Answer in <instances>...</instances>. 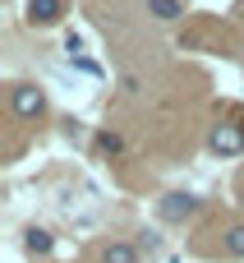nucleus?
<instances>
[{
	"label": "nucleus",
	"mask_w": 244,
	"mask_h": 263,
	"mask_svg": "<svg viewBox=\"0 0 244 263\" xmlns=\"http://www.w3.org/2000/svg\"><path fill=\"white\" fill-rule=\"evenodd\" d=\"M208 148H212V153H221V157H240V153H244V125H235V120L212 125Z\"/></svg>",
	"instance_id": "1"
},
{
	"label": "nucleus",
	"mask_w": 244,
	"mask_h": 263,
	"mask_svg": "<svg viewBox=\"0 0 244 263\" xmlns=\"http://www.w3.org/2000/svg\"><path fill=\"white\" fill-rule=\"evenodd\" d=\"M9 106H14V116L37 120V116L46 111V97H42V88H32V83H14V88H9Z\"/></svg>",
	"instance_id": "2"
},
{
	"label": "nucleus",
	"mask_w": 244,
	"mask_h": 263,
	"mask_svg": "<svg viewBox=\"0 0 244 263\" xmlns=\"http://www.w3.org/2000/svg\"><path fill=\"white\" fill-rule=\"evenodd\" d=\"M60 14H65V0H28V23L32 28H51V23H60Z\"/></svg>",
	"instance_id": "3"
},
{
	"label": "nucleus",
	"mask_w": 244,
	"mask_h": 263,
	"mask_svg": "<svg viewBox=\"0 0 244 263\" xmlns=\"http://www.w3.org/2000/svg\"><path fill=\"white\" fill-rule=\"evenodd\" d=\"M198 213V199L194 194H166L161 199V217L166 222H185V217H194Z\"/></svg>",
	"instance_id": "4"
},
{
	"label": "nucleus",
	"mask_w": 244,
	"mask_h": 263,
	"mask_svg": "<svg viewBox=\"0 0 244 263\" xmlns=\"http://www.w3.org/2000/svg\"><path fill=\"white\" fill-rule=\"evenodd\" d=\"M148 14L161 23H175V18H185V0H148Z\"/></svg>",
	"instance_id": "5"
},
{
	"label": "nucleus",
	"mask_w": 244,
	"mask_h": 263,
	"mask_svg": "<svg viewBox=\"0 0 244 263\" xmlns=\"http://www.w3.org/2000/svg\"><path fill=\"white\" fill-rule=\"evenodd\" d=\"M101 263H138V250H134L129 240H111V245L101 250Z\"/></svg>",
	"instance_id": "6"
},
{
	"label": "nucleus",
	"mask_w": 244,
	"mask_h": 263,
	"mask_svg": "<svg viewBox=\"0 0 244 263\" xmlns=\"http://www.w3.org/2000/svg\"><path fill=\"white\" fill-rule=\"evenodd\" d=\"M51 245H55V236H51L46 227H32V231H28V250H32V254H51Z\"/></svg>",
	"instance_id": "7"
},
{
	"label": "nucleus",
	"mask_w": 244,
	"mask_h": 263,
	"mask_svg": "<svg viewBox=\"0 0 244 263\" xmlns=\"http://www.w3.org/2000/svg\"><path fill=\"white\" fill-rule=\"evenodd\" d=\"M226 254H231V259H244V222L226 231Z\"/></svg>",
	"instance_id": "8"
},
{
	"label": "nucleus",
	"mask_w": 244,
	"mask_h": 263,
	"mask_svg": "<svg viewBox=\"0 0 244 263\" xmlns=\"http://www.w3.org/2000/svg\"><path fill=\"white\" fill-rule=\"evenodd\" d=\"M97 143H101L106 153H120V134H97Z\"/></svg>",
	"instance_id": "9"
},
{
	"label": "nucleus",
	"mask_w": 244,
	"mask_h": 263,
	"mask_svg": "<svg viewBox=\"0 0 244 263\" xmlns=\"http://www.w3.org/2000/svg\"><path fill=\"white\" fill-rule=\"evenodd\" d=\"M65 51H69V55H78V51H83V42H78V32H69V37H65Z\"/></svg>",
	"instance_id": "10"
}]
</instances>
